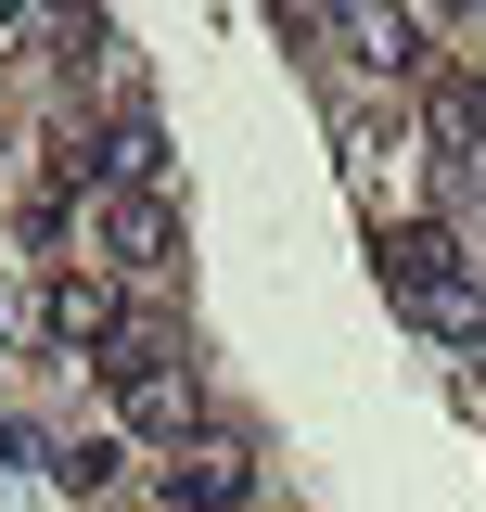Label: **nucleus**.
<instances>
[{
	"instance_id": "nucleus-5",
	"label": "nucleus",
	"mask_w": 486,
	"mask_h": 512,
	"mask_svg": "<svg viewBox=\"0 0 486 512\" xmlns=\"http://www.w3.org/2000/svg\"><path fill=\"white\" fill-rule=\"evenodd\" d=\"M256 500V461H243V448H180V461H167V512H243Z\"/></svg>"
},
{
	"instance_id": "nucleus-4",
	"label": "nucleus",
	"mask_w": 486,
	"mask_h": 512,
	"mask_svg": "<svg viewBox=\"0 0 486 512\" xmlns=\"http://www.w3.org/2000/svg\"><path fill=\"white\" fill-rule=\"evenodd\" d=\"M423 141H435V167L486 180V77H435L423 90Z\"/></svg>"
},
{
	"instance_id": "nucleus-7",
	"label": "nucleus",
	"mask_w": 486,
	"mask_h": 512,
	"mask_svg": "<svg viewBox=\"0 0 486 512\" xmlns=\"http://www.w3.org/2000/svg\"><path fill=\"white\" fill-rule=\"evenodd\" d=\"M167 180V128L154 116H116V141H103V192H154Z\"/></svg>"
},
{
	"instance_id": "nucleus-8",
	"label": "nucleus",
	"mask_w": 486,
	"mask_h": 512,
	"mask_svg": "<svg viewBox=\"0 0 486 512\" xmlns=\"http://www.w3.org/2000/svg\"><path fill=\"white\" fill-rule=\"evenodd\" d=\"M154 512H167V500H154Z\"/></svg>"
},
{
	"instance_id": "nucleus-1",
	"label": "nucleus",
	"mask_w": 486,
	"mask_h": 512,
	"mask_svg": "<svg viewBox=\"0 0 486 512\" xmlns=\"http://www.w3.org/2000/svg\"><path fill=\"white\" fill-rule=\"evenodd\" d=\"M371 256H384V295H410V320H435L448 346L486 320L474 269H461V231H435V218H384V231H371Z\"/></svg>"
},
{
	"instance_id": "nucleus-3",
	"label": "nucleus",
	"mask_w": 486,
	"mask_h": 512,
	"mask_svg": "<svg viewBox=\"0 0 486 512\" xmlns=\"http://www.w3.org/2000/svg\"><path fill=\"white\" fill-rule=\"evenodd\" d=\"M39 333H52V346H90V359H103V346L128 333V308H116V269H52V282H39Z\"/></svg>"
},
{
	"instance_id": "nucleus-6",
	"label": "nucleus",
	"mask_w": 486,
	"mask_h": 512,
	"mask_svg": "<svg viewBox=\"0 0 486 512\" xmlns=\"http://www.w3.org/2000/svg\"><path fill=\"white\" fill-rule=\"evenodd\" d=\"M346 52L384 64V77H423L435 64V13H346Z\"/></svg>"
},
{
	"instance_id": "nucleus-2",
	"label": "nucleus",
	"mask_w": 486,
	"mask_h": 512,
	"mask_svg": "<svg viewBox=\"0 0 486 512\" xmlns=\"http://www.w3.org/2000/svg\"><path fill=\"white\" fill-rule=\"evenodd\" d=\"M90 256H103V269H128V282L180 269V205H167V192H103V218H90Z\"/></svg>"
}]
</instances>
